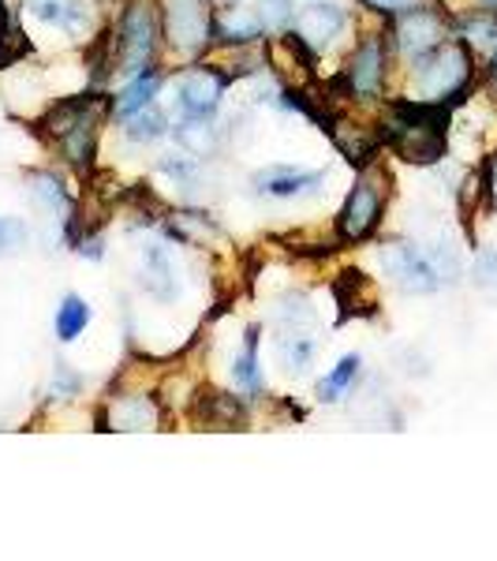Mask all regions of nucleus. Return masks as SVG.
Listing matches in <instances>:
<instances>
[{
    "label": "nucleus",
    "mask_w": 497,
    "mask_h": 561,
    "mask_svg": "<svg viewBox=\"0 0 497 561\" xmlns=\"http://www.w3.org/2000/svg\"><path fill=\"white\" fill-rule=\"evenodd\" d=\"M173 135L192 158H213L217 147H221V128L213 121H187V116H180Z\"/></svg>",
    "instance_id": "obj_21"
},
{
    "label": "nucleus",
    "mask_w": 497,
    "mask_h": 561,
    "mask_svg": "<svg viewBox=\"0 0 497 561\" xmlns=\"http://www.w3.org/2000/svg\"><path fill=\"white\" fill-rule=\"evenodd\" d=\"M108 113H113V98L102 94L97 87H90L83 94L49 105V113L42 116V128L49 131V139L57 142V150L65 153L68 165L86 173L97 153V128H102Z\"/></svg>",
    "instance_id": "obj_1"
},
{
    "label": "nucleus",
    "mask_w": 497,
    "mask_h": 561,
    "mask_svg": "<svg viewBox=\"0 0 497 561\" xmlns=\"http://www.w3.org/2000/svg\"><path fill=\"white\" fill-rule=\"evenodd\" d=\"M26 12L34 20H42L45 26H57L65 34H83L86 23H90V8H83L79 0H26Z\"/></svg>",
    "instance_id": "obj_16"
},
{
    "label": "nucleus",
    "mask_w": 497,
    "mask_h": 561,
    "mask_svg": "<svg viewBox=\"0 0 497 561\" xmlns=\"http://www.w3.org/2000/svg\"><path fill=\"white\" fill-rule=\"evenodd\" d=\"M236 83L232 71H221V65H195L176 79L173 94L176 108L187 121H213L217 108H221L224 90Z\"/></svg>",
    "instance_id": "obj_6"
},
{
    "label": "nucleus",
    "mask_w": 497,
    "mask_h": 561,
    "mask_svg": "<svg viewBox=\"0 0 497 561\" xmlns=\"http://www.w3.org/2000/svg\"><path fill=\"white\" fill-rule=\"evenodd\" d=\"M198 412L206 415V423H221V427H236L247 415H243V404L232 393H210L198 401Z\"/></svg>",
    "instance_id": "obj_25"
},
{
    "label": "nucleus",
    "mask_w": 497,
    "mask_h": 561,
    "mask_svg": "<svg viewBox=\"0 0 497 561\" xmlns=\"http://www.w3.org/2000/svg\"><path fill=\"white\" fill-rule=\"evenodd\" d=\"M385 214V195L370 176H359L345 195V206L337 210V240L340 243H363L378 232Z\"/></svg>",
    "instance_id": "obj_9"
},
{
    "label": "nucleus",
    "mask_w": 497,
    "mask_h": 561,
    "mask_svg": "<svg viewBox=\"0 0 497 561\" xmlns=\"http://www.w3.org/2000/svg\"><path fill=\"white\" fill-rule=\"evenodd\" d=\"M359 370H363V356L359 352H348L345 359H337V367L330 370L325 378H319V401L322 404H337V401H345L348 397V389L359 382Z\"/></svg>",
    "instance_id": "obj_20"
},
{
    "label": "nucleus",
    "mask_w": 497,
    "mask_h": 561,
    "mask_svg": "<svg viewBox=\"0 0 497 561\" xmlns=\"http://www.w3.org/2000/svg\"><path fill=\"white\" fill-rule=\"evenodd\" d=\"M142 293L158 304H173L180 293L176 259L165 243H147L142 248Z\"/></svg>",
    "instance_id": "obj_12"
},
{
    "label": "nucleus",
    "mask_w": 497,
    "mask_h": 561,
    "mask_svg": "<svg viewBox=\"0 0 497 561\" xmlns=\"http://www.w3.org/2000/svg\"><path fill=\"white\" fill-rule=\"evenodd\" d=\"M26 243H31V225H26L23 217H12V214L0 217V259L20 255Z\"/></svg>",
    "instance_id": "obj_26"
},
{
    "label": "nucleus",
    "mask_w": 497,
    "mask_h": 561,
    "mask_svg": "<svg viewBox=\"0 0 497 561\" xmlns=\"http://www.w3.org/2000/svg\"><path fill=\"white\" fill-rule=\"evenodd\" d=\"M161 8V34L176 57H203L213 42L217 12L213 0H158Z\"/></svg>",
    "instance_id": "obj_4"
},
{
    "label": "nucleus",
    "mask_w": 497,
    "mask_h": 561,
    "mask_svg": "<svg viewBox=\"0 0 497 561\" xmlns=\"http://www.w3.org/2000/svg\"><path fill=\"white\" fill-rule=\"evenodd\" d=\"M79 389H83V375L71 370L68 364H57V375H53V397L68 401V397H79Z\"/></svg>",
    "instance_id": "obj_29"
},
{
    "label": "nucleus",
    "mask_w": 497,
    "mask_h": 561,
    "mask_svg": "<svg viewBox=\"0 0 497 561\" xmlns=\"http://www.w3.org/2000/svg\"><path fill=\"white\" fill-rule=\"evenodd\" d=\"M221 4H224V8H236V4H240V0H221Z\"/></svg>",
    "instance_id": "obj_31"
},
{
    "label": "nucleus",
    "mask_w": 497,
    "mask_h": 561,
    "mask_svg": "<svg viewBox=\"0 0 497 561\" xmlns=\"http://www.w3.org/2000/svg\"><path fill=\"white\" fill-rule=\"evenodd\" d=\"M314 319H319V314H314V307L303 293H288L274 307V322H281L285 330H307Z\"/></svg>",
    "instance_id": "obj_24"
},
{
    "label": "nucleus",
    "mask_w": 497,
    "mask_h": 561,
    "mask_svg": "<svg viewBox=\"0 0 497 561\" xmlns=\"http://www.w3.org/2000/svg\"><path fill=\"white\" fill-rule=\"evenodd\" d=\"M314 352H319V341L307 337L303 330H285L274 341V356L288 375H307V367L314 364Z\"/></svg>",
    "instance_id": "obj_18"
},
{
    "label": "nucleus",
    "mask_w": 497,
    "mask_h": 561,
    "mask_svg": "<svg viewBox=\"0 0 497 561\" xmlns=\"http://www.w3.org/2000/svg\"><path fill=\"white\" fill-rule=\"evenodd\" d=\"M158 423L150 397H120L113 401V415H108V427L113 431H147Z\"/></svg>",
    "instance_id": "obj_23"
},
{
    "label": "nucleus",
    "mask_w": 497,
    "mask_h": 561,
    "mask_svg": "<svg viewBox=\"0 0 497 561\" xmlns=\"http://www.w3.org/2000/svg\"><path fill=\"white\" fill-rule=\"evenodd\" d=\"M385 76H390V38L378 31V34H367V38L356 45L348 68H340V76L333 79V90H337L340 98L374 102V98H382Z\"/></svg>",
    "instance_id": "obj_5"
},
{
    "label": "nucleus",
    "mask_w": 497,
    "mask_h": 561,
    "mask_svg": "<svg viewBox=\"0 0 497 561\" xmlns=\"http://www.w3.org/2000/svg\"><path fill=\"white\" fill-rule=\"evenodd\" d=\"M26 192H31V203L38 206V210L49 217V221H71V214H76V198L65 187V180L57 173H49V169H31L26 173Z\"/></svg>",
    "instance_id": "obj_13"
},
{
    "label": "nucleus",
    "mask_w": 497,
    "mask_h": 561,
    "mask_svg": "<svg viewBox=\"0 0 497 561\" xmlns=\"http://www.w3.org/2000/svg\"><path fill=\"white\" fill-rule=\"evenodd\" d=\"M478 4H483V8H486V12H490V15H497V0H478Z\"/></svg>",
    "instance_id": "obj_30"
},
{
    "label": "nucleus",
    "mask_w": 497,
    "mask_h": 561,
    "mask_svg": "<svg viewBox=\"0 0 497 561\" xmlns=\"http://www.w3.org/2000/svg\"><path fill=\"white\" fill-rule=\"evenodd\" d=\"M348 23H351L348 12L337 4V0H314V4H307L303 12H296V20L288 31L300 34V38L322 57V53L348 31Z\"/></svg>",
    "instance_id": "obj_11"
},
{
    "label": "nucleus",
    "mask_w": 497,
    "mask_h": 561,
    "mask_svg": "<svg viewBox=\"0 0 497 561\" xmlns=\"http://www.w3.org/2000/svg\"><path fill=\"white\" fill-rule=\"evenodd\" d=\"M441 42H449V23L438 8L412 4V8H404L401 15H393V45L401 49V57L408 60V65L434 53Z\"/></svg>",
    "instance_id": "obj_8"
},
{
    "label": "nucleus",
    "mask_w": 497,
    "mask_h": 561,
    "mask_svg": "<svg viewBox=\"0 0 497 561\" xmlns=\"http://www.w3.org/2000/svg\"><path fill=\"white\" fill-rule=\"evenodd\" d=\"M90 319H94V311H90V304L83 300V296L68 293L65 300H60L57 314H53V333H57L60 345H76V341L86 333Z\"/></svg>",
    "instance_id": "obj_19"
},
{
    "label": "nucleus",
    "mask_w": 497,
    "mask_h": 561,
    "mask_svg": "<svg viewBox=\"0 0 497 561\" xmlns=\"http://www.w3.org/2000/svg\"><path fill=\"white\" fill-rule=\"evenodd\" d=\"M158 90H161V71L158 68H150V71H142V76L128 79V87L113 98V116H116V121H128V116H135L139 108L153 105Z\"/></svg>",
    "instance_id": "obj_17"
},
{
    "label": "nucleus",
    "mask_w": 497,
    "mask_h": 561,
    "mask_svg": "<svg viewBox=\"0 0 497 561\" xmlns=\"http://www.w3.org/2000/svg\"><path fill=\"white\" fill-rule=\"evenodd\" d=\"M333 296H337V304H340V322L370 319V314H378V304H374V293H370V285H367V274H359V270H345V274L337 277V285H333Z\"/></svg>",
    "instance_id": "obj_15"
},
{
    "label": "nucleus",
    "mask_w": 497,
    "mask_h": 561,
    "mask_svg": "<svg viewBox=\"0 0 497 561\" xmlns=\"http://www.w3.org/2000/svg\"><path fill=\"white\" fill-rule=\"evenodd\" d=\"M378 259H382L385 277H390L401 293L430 296V293H438V288H441L438 266H434L427 248H419V243H408V240L385 243V248L378 251Z\"/></svg>",
    "instance_id": "obj_7"
},
{
    "label": "nucleus",
    "mask_w": 497,
    "mask_h": 561,
    "mask_svg": "<svg viewBox=\"0 0 497 561\" xmlns=\"http://www.w3.org/2000/svg\"><path fill=\"white\" fill-rule=\"evenodd\" d=\"M258 23L262 31H288L296 20V0H258Z\"/></svg>",
    "instance_id": "obj_27"
},
{
    "label": "nucleus",
    "mask_w": 497,
    "mask_h": 561,
    "mask_svg": "<svg viewBox=\"0 0 497 561\" xmlns=\"http://www.w3.org/2000/svg\"><path fill=\"white\" fill-rule=\"evenodd\" d=\"M158 38H161V23L153 15L150 0H128L120 8V20H116L113 45H116V71L120 76H142V71L158 68Z\"/></svg>",
    "instance_id": "obj_3"
},
{
    "label": "nucleus",
    "mask_w": 497,
    "mask_h": 561,
    "mask_svg": "<svg viewBox=\"0 0 497 561\" xmlns=\"http://www.w3.org/2000/svg\"><path fill=\"white\" fill-rule=\"evenodd\" d=\"M330 173L325 169H303V165H266L262 173H255V192L292 203V198H311L322 195Z\"/></svg>",
    "instance_id": "obj_10"
},
{
    "label": "nucleus",
    "mask_w": 497,
    "mask_h": 561,
    "mask_svg": "<svg viewBox=\"0 0 497 561\" xmlns=\"http://www.w3.org/2000/svg\"><path fill=\"white\" fill-rule=\"evenodd\" d=\"M169 131H173V128H169V116L161 113L158 105L139 108V113L124 121V139L135 142V147H153V142L165 139Z\"/></svg>",
    "instance_id": "obj_22"
},
{
    "label": "nucleus",
    "mask_w": 497,
    "mask_h": 561,
    "mask_svg": "<svg viewBox=\"0 0 497 561\" xmlns=\"http://www.w3.org/2000/svg\"><path fill=\"white\" fill-rule=\"evenodd\" d=\"M472 280L475 288H483V293L497 296V251L494 248H483L472 262Z\"/></svg>",
    "instance_id": "obj_28"
},
{
    "label": "nucleus",
    "mask_w": 497,
    "mask_h": 561,
    "mask_svg": "<svg viewBox=\"0 0 497 561\" xmlns=\"http://www.w3.org/2000/svg\"><path fill=\"white\" fill-rule=\"evenodd\" d=\"M229 382L251 397H262V389H266V382H262V356H258V325L243 330L240 345L229 359Z\"/></svg>",
    "instance_id": "obj_14"
},
{
    "label": "nucleus",
    "mask_w": 497,
    "mask_h": 561,
    "mask_svg": "<svg viewBox=\"0 0 497 561\" xmlns=\"http://www.w3.org/2000/svg\"><path fill=\"white\" fill-rule=\"evenodd\" d=\"M412 83L415 94L427 102L464 105L475 87V57L464 38H449L427 57L412 60Z\"/></svg>",
    "instance_id": "obj_2"
}]
</instances>
